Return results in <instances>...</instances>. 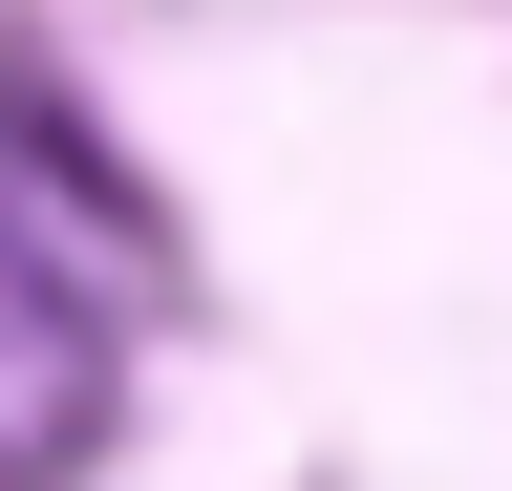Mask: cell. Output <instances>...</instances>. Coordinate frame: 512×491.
<instances>
[{
    "instance_id": "1",
    "label": "cell",
    "mask_w": 512,
    "mask_h": 491,
    "mask_svg": "<svg viewBox=\"0 0 512 491\" xmlns=\"http://www.w3.org/2000/svg\"><path fill=\"white\" fill-rule=\"evenodd\" d=\"M171 257L150 235H86L0 171V491H86L128 449V299Z\"/></svg>"
}]
</instances>
